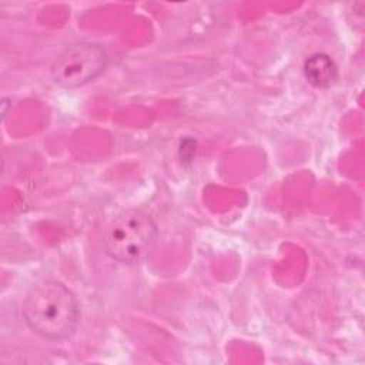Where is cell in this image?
<instances>
[{
    "instance_id": "cell-1",
    "label": "cell",
    "mask_w": 365,
    "mask_h": 365,
    "mask_svg": "<svg viewBox=\"0 0 365 365\" xmlns=\"http://www.w3.org/2000/svg\"><path fill=\"white\" fill-rule=\"evenodd\" d=\"M23 318L37 335L51 341L64 339L77 327L78 304L66 285L44 281L33 287L24 298Z\"/></svg>"
},
{
    "instance_id": "cell-2",
    "label": "cell",
    "mask_w": 365,
    "mask_h": 365,
    "mask_svg": "<svg viewBox=\"0 0 365 365\" xmlns=\"http://www.w3.org/2000/svg\"><path fill=\"white\" fill-rule=\"evenodd\" d=\"M155 240L157 224L153 217L140 210H128L107 225L103 242L113 259L134 264L151 252Z\"/></svg>"
},
{
    "instance_id": "cell-3",
    "label": "cell",
    "mask_w": 365,
    "mask_h": 365,
    "mask_svg": "<svg viewBox=\"0 0 365 365\" xmlns=\"http://www.w3.org/2000/svg\"><path fill=\"white\" fill-rule=\"evenodd\" d=\"M107 54L100 44L78 43L66 48L51 66V77L64 88H76L94 80L103 73Z\"/></svg>"
},
{
    "instance_id": "cell-4",
    "label": "cell",
    "mask_w": 365,
    "mask_h": 365,
    "mask_svg": "<svg viewBox=\"0 0 365 365\" xmlns=\"http://www.w3.org/2000/svg\"><path fill=\"white\" fill-rule=\"evenodd\" d=\"M304 74L308 83L314 87L328 88L335 83L338 77V70L329 56L324 53H317L308 57V60L305 61Z\"/></svg>"
}]
</instances>
